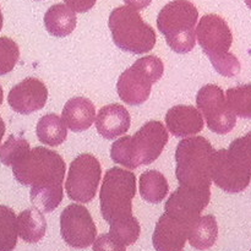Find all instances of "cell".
Returning <instances> with one entry per match:
<instances>
[{"label":"cell","instance_id":"cell-17","mask_svg":"<svg viewBox=\"0 0 251 251\" xmlns=\"http://www.w3.org/2000/svg\"><path fill=\"white\" fill-rule=\"evenodd\" d=\"M95 120L98 134L107 140L125 135L129 131L131 124V118L127 109L118 103L100 108Z\"/></svg>","mask_w":251,"mask_h":251},{"label":"cell","instance_id":"cell-2","mask_svg":"<svg viewBox=\"0 0 251 251\" xmlns=\"http://www.w3.org/2000/svg\"><path fill=\"white\" fill-rule=\"evenodd\" d=\"M169 140L168 130L163 123L151 120L142 125L134 136H123L112 145L110 157L113 162L127 169L153 163Z\"/></svg>","mask_w":251,"mask_h":251},{"label":"cell","instance_id":"cell-6","mask_svg":"<svg viewBox=\"0 0 251 251\" xmlns=\"http://www.w3.org/2000/svg\"><path fill=\"white\" fill-rule=\"evenodd\" d=\"M136 195V176L126 169L113 167L103 178L100 193V213L108 223L132 216V199Z\"/></svg>","mask_w":251,"mask_h":251},{"label":"cell","instance_id":"cell-19","mask_svg":"<svg viewBox=\"0 0 251 251\" xmlns=\"http://www.w3.org/2000/svg\"><path fill=\"white\" fill-rule=\"evenodd\" d=\"M77 19L74 10L66 4L51 5L44 15V26L54 37H66L75 29Z\"/></svg>","mask_w":251,"mask_h":251},{"label":"cell","instance_id":"cell-20","mask_svg":"<svg viewBox=\"0 0 251 251\" xmlns=\"http://www.w3.org/2000/svg\"><path fill=\"white\" fill-rule=\"evenodd\" d=\"M218 238V225L216 217L206 215L198 217L189 227L188 239L193 248L198 250L210 249Z\"/></svg>","mask_w":251,"mask_h":251},{"label":"cell","instance_id":"cell-34","mask_svg":"<svg viewBox=\"0 0 251 251\" xmlns=\"http://www.w3.org/2000/svg\"><path fill=\"white\" fill-rule=\"evenodd\" d=\"M5 130H6V126H5L4 120L0 118V144H1V140H2V136H4V134H5Z\"/></svg>","mask_w":251,"mask_h":251},{"label":"cell","instance_id":"cell-14","mask_svg":"<svg viewBox=\"0 0 251 251\" xmlns=\"http://www.w3.org/2000/svg\"><path fill=\"white\" fill-rule=\"evenodd\" d=\"M48 100L47 86L36 77H27L10 90L7 103L14 112L31 114L42 109Z\"/></svg>","mask_w":251,"mask_h":251},{"label":"cell","instance_id":"cell-26","mask_svg":"<svg viewBox=\"0 0 251 251\" xmlns=\"http://www.w3.org/2000/svg\"><path fill=\"white\" fill-rule=\"evenodd\" d=\"M109 234L125 247L134 244L140 237V223L134 216L110 223Z\"/></svg>","mask_w":251,"mask_h":251},{"label":"cell","instance_id":"cell-12","mask_svg":"<svg viewBox=\"0 0 251 251\" xmlns=\"http://www.w3.org/2000/svg\"><path fill=\"white\" fill-rule=\"evenodd\" d=\"M195 32L199 44L210 60L226 55L232 47V31L220 15L208 14L201 17Z\"/></svg>","mask_w":251,"mask_h":251},{"label":"cell","instance_id":"cell-13","mask_svg":"<svg viewBox=\"0 0 251 251\" xmlns=\"http://www.w3.org/2000/svg\"><path fill=\"white\" fill-rule=\"evenodd\" d=\"M210 199L211 189L195 190L180 185L169 196L164 206V211L167 215L191 225L207 207Z\"/></svg>","mask_w":251,"mask_h":251},{"label":"cell","instance_id":"cell-25","mask_svg":"<svg viewBox=\"0 0 251 251\" xmlns=\"http://www.w3.org/2000/svg\"><path fill=\"white\" fill-rule=\"evenodd\" d=\"M226 100L237 117L251 119V83L227 90Z\"/></svg>","mask_w":251,"mask_h":251},{"label":"cell","instance_id":"cell-16","mask_svg":"<svg viewBox=\"0 0 251 251\" xmlns=\"http://www.w3.org/2000/svg\"><path fill=\"white\" fill-rule=\"evenodd\" d=\"M166 124L174 136L186 137L203 129V117L193 105H174L167 112Z\"/></svg>","mask_w":251,"mask_h":251},{"label":"cell","instance_id":"cell-10","mask_svg":"<svg viewBox=\"0 0 251 251\" xmlns=\"http://www.w3.org/2000/svg\"><path fill=\"white\" fill-rule=\"evenodd\" d=\"M211 179L226 193H240L249 186L251 166L233 156L228 150H218L212 157Z\"/></svg>","mask_w":251,"mask_h":251},{"label":"cell","instance_id":"cell-33","mask_svg":"<svg viewBox=\"0 0 251 251\" xmlns=\"http://www.w3.org/2000/svg\"><path fill=\"white\" fill-rule=\"evenodd\" d=\"M125 4L135 10H144L152 2V0H124Z\"/></svg>","mask_w":251,"mask_h":251},{"label":"cell","instance_id":"cell-4","mask_svg":"<svg viewBox=\"0 0 251 251\" xmlns=\"http://www.w3.org/2000/svg\"><path fill=\"white\" fill-rule=\"evenodd\" d=\"M199 19L198 7L189 0H173L162 7L157 16V27L166 37L172 50L189 53L196 43L195 26Z\"/></svg>","mask_w":251,"mask_h":251},{"label":"cell","instance_id":"cell-27","mask_svg":"<svg viewBox=\"0 0 251 251\" xmlns=\"http://www.w3.org/2000/svg\"><path fill=\"white\" fill-rule=\"evenodd\" d=\"M29 150V144L26 139L10 135L6 141L0 146V161L4 166L11 167Z\"/></svg>","mask_w":251,"mask_h":251},{"label":"cell","instance_id":"cell-23","mask_svg":"<svg viewBox=\"0 0 251 251\" xmlns=\"http://www.w3.org/2000/svg\"><path fill=\"white\" fill-rule=\"evenodd\" d=\"M169 190L168 180L158 171H146L140 176V194L146 202L159 203Z\"/></svg>","mask_w":251,"mask_h":251},{"label":"cell","instance_id":"cell-8","mask_svg":"<svg viewBox=\"0 0 251 251\" xmlns=\"http://www.w3.org/2000/svg\"><path fill=\"white\" fill-rule=\"evenodd\" d=\"M102 176L100 161L93 154H78L70 164L65 189L68 198L87 203L95 199Z\"/></svg>","mask_w":251,"mask_h":251},{"label":"cell","instance_id":"cell-24","mask_svg":"<svg viewBox=\"0 0 251 251\" xmlns=\"http://www.w3.org/2000/svg\"><path fill=\"white\" fill-rule=\"evenodd\" d=\"M17 235V217L14 210L0 205V251H14Z\"/></svg>","mask_w":251,"mask_h":251},{"label":"cell","instance_id":"cell-21","mask_svg":"<svg viewBox=\"0 0 251 251\" xmlns=\"http://www.w3.org/2000/svg\"><path fill=\"white\" fill-rule=\"evenodd\" d=\"M17 232L26 243H38L47 232V221L42 211L37 207L22 211L17 217Z\"/></svg>","mask_w":251,"mask_h":251},{"label":"cell","instance_id":"cell-30","mask_svg":"<svg viewBox=\"0 0 251 251\" xmlns=\"http://www.w3.org/2000/svg\"><path fill=\"white\" fill-rule=\"evenodd\" d=\"M228 151L239 158L240 161L245 162L251 166V131L248 132L243 137H238L230 144Z\"/></svg>","mask_w":251,"mask_h":251},{"label":"cell","instance_id":"cell-38","mask_svg":"<svg viewBox=\"0 0 251 251\" xmlns=\"http://www.w3.org/2000/svg\"><path fill=\"white\" fill-rule=\"evenodd\" d=\"M250 251H251V250H250Z\"/></svg>","mask_w":251,"mask_h":251},{"label":"cell","instance_id":"cell-36","mask_svg":"<svg viewBox=\"0 0 251 251\" xmlns=\"http://www.w3.org/2000/svg\"><path fill=\"white\" fill-rule=\"evenodd\" d=\"M2 22H4V19H2V12H1V9H0V31H1L2 28Z\"/></svg>","mask_w":251,"mask_h":251},{"label":"cell","instance_id":"cell-1","mask_svg":"<svg viewBox=\"0 0 251 251\" xmlns=\"http://www.w3.org/2000/svg\"><path fill=\"white\" fill-rule=\"evenodd\" d=\"M15 179L24 186H31V202L42 212L55 210L63 200L65 162L55 151L43 146L29 150L12 164Z\"/></svg>","mask_w":251,"mask_h":251},{"label":"cell","instance_id":"cell-18","mask_svg":"<svg viewBox=\"0 0 251 251\" xmlns=\"http://www.w3.org/2000/svg\"><path fill=\"white\" fill-rule=\"evenodd\" d=\"M63 120L74 132L90 129L96 119V108L86 97H74L66 102L63 109Z\"/></svg>","mask_w":251,"mask_h":251},{"label":"cell","instance_id":"cell-15","mask_svg":"<svg viewBox=\"0 0 251 251\" xmlns=\"http://www.w3.org/2000/svg\"><path fill=\"white\" fill-rule=\"evenodd\" d=\"M190 225L163 213L154 228L152 243L156 251H183Z\"/></svg>","mask_w":251,"mask_h":251},{"label":"cell","instance_id":"cell-35","mask_svg":"<svg viewBox=\"0 0 251 251\" xmlns=\"http://www.w3.org/2000/svg\"><path fill=\"white\" fill-rule=\"evenodd\" d=\"M2 98H4V92H2V87L1 85H0V105H1L2 103Z\"/></svg>","mask_w":251,"mask_h":251},{"label":"cell","instance_id":"cell-32","mask_svg":"<svg viewBox=\"0 0 251 251\" xmlns=\"http://www.w3.org/2000/svg\"><path fill=\"white\" fill-rule=\"evenodd\" d=\"M97 0H64L66 5L75 12H87L96 5Z\"/></svg>","mask_w":251,"mask_h":251},{"label":"cell","instance_id":"cell-37","mask_svg":"<svg viewBox=\"0 0 251 251\" xmlns=\"http://www.w3.org/2000/svg\"><path fill=\"white\" fill-rule=\"evenodd\" d=\"M244 1H245V4L248 5V7L251 10V0H244Z\"/></svg>","mask_w":251,"mask_h":251},{"label":"cell","instance_id":"cell-29","mask_svg":"<svg viewBox=\"0 0 251 251\" xmlns=\"http://www.w3.org/2000/svg\"><path fill=\"white\" fill-rule=\"evenodd\" d=\"M210 61L213 68H215V70L222 76H226V77H234L240 73V69H242L240 61L238 60L237 56L233 53H229V51L226 55L212 59Z\"/></svg>","mask_w":251,"mask_h":251},{"label":"cell","instance_id":"cell-3","mask_svg":"<svg viewBox=\"0 0 251 251\" xmlns=\"http://www.w3.org/2000/svg\"><path fill=\"white\" fill-rule=\"evenodd\" d=\"M215 151L202 136L181 140L176 151V176L179 184L195 190L211 189V163Z\"/></svg>","mask_w":251,"mask_h":251},{"label":"cell","instance_id":"cell-11","mask_svg":"<svg viewBox=\"0 0 251 251\" xmlns=\"http://www.w3.org/2000/svg\"><path fill=\"white\" fill-rule=\"evenodd\" d=\"M60 234L71 248L85 249L92 245L97 235V227L90 211L78 203L66 206L60 215Z\"/></svg>","mask_w":251,"mask_h":251},{"label":"cell","instance_id":"cell-28","mask_svg":"<svg viewBox=\"0 0 251 251\" xmlns=\"http://www.w3.org/2000/svg\"><path fill=\"white\" fill-rule=\"evenodd\" d=\"M20 58V48L9 37H0V76L11 73Z\"/></svg>","mask_w":251,"mask_h":251},{"label":"cell","instance_id":"cell-9","mask_svg":"<svg viewBox=\"0 0 251 251\" xmlns=\"http://www.w3.org/2000/svg\"><path fill=\"white\" fill-rule=\"evenodd\" d=\"M196 104L211 131L225 135L237 124V115L230 110L225 92L217 85H206L198 92Z\"/></svg>","mask_w":251,"mask_h":251},{"label":"cell","instance_id":"cell-31","mask_svg":"<svg viewBox=\"0 0 251 251\" xmlns=\"http://www.w3.org/2000/svg\"><path fill=\"white\" fill-rule=\"evenodd\" d=\"M93 251H126V247L114 239L109 233H107L95 239Z\"/></svg>","mask_w":251,"mask_h":251},{"label":"cell","instance_id":"cell-22","mask_svg":"<svg viewBox=\"0 0 251 251\" xmlns=\"http://www.w3.org/2000/svg\"><path fill=\"white\" fill-rule=\"evenodd\" d=\"M36 134L39 141L47 146L56 147L68 137V126L63 118L54 113L43 115L37 123Z\"/></svg>","mask_w":251,"mask_h":251},{"label":"cell","instance_id":"cell-7","mask_svg":"<svg viewBox=\"0 0 251 251\" xmlns=\"http://www.w3.org/2000/svg\"><path fill=\"white\" fill-rule=\"evenodd\" d=\"M164 64L154 55L137 59L134 65L119 76L117 92L120 100L129 105H140L149 100L152 85L161 80Z\"/></svg>","mask_w":251,"mask_h":251},{"label":"cell","instance_id":"cell-5","mask_svg":"<svg viewBox=\"0 0 251 251\" xmlns=\"http://www.w3.org/2000/svg\"><path fill=\"white\" fill-rule=\"evenodd\" d=\"M108 26L115 46L127 53H149L156 46L157 36L154 29L132 7H115L109 15Z\"/></svg>","mask_w":251,"mask_h":251}]
</instances>
